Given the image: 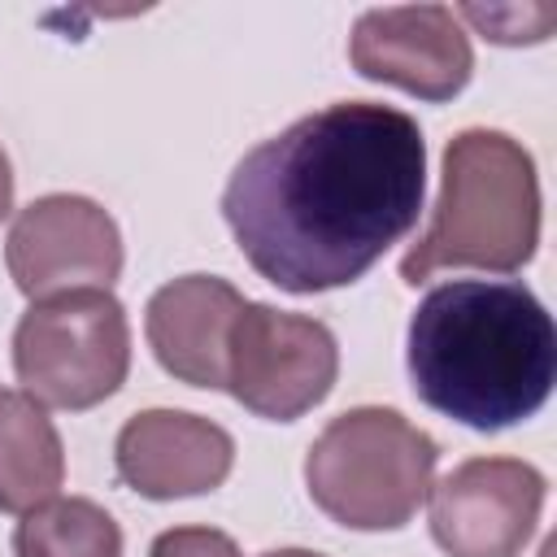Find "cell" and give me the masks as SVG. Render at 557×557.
I'll use <instances>...</instances> for the list:
<instances>
[{
    "mask_svg": "<svg viewBox=\"0 0 557 557\" xmlns=\"http://www.w3.org/2000/svg\"><path fill=\"white\" fill-rule=\"evenodd\" d=\"M426 196V144L405 109L326 104L231 170L222 218L248 265L292 296L357 283L400 244Z\"/></svg>",
    "mask_w": 557,
    "mask_h": 557,
    "instance_id": "6da1fadb",
    "label": "cell"
},
{
    "mask_svg": "<svg viewBox=\"0 0 557 557\" xmlns=\"http://www.w3.org/2000/svg\"><path fill=\"white\" fill-rule=\"evenodd\" d=\"M405 366L426 409L470 431H505L548 400L557 326L522 278H453L418 300Z\"/></svg>",
    "mask_w": 557,
    "mask_h": 557,
    "instance_id": "7a4b0ae2",
    "label": "cell"
},
{
    "mask_svg": "<svg viewBox=\"0 0 557 557\" xmlns=\"http://www.w3.org/2000/svg\"><path fill=\"white\" fill-rule=\"evenodd\" d=\"M535 244L540 178L531 152L505 131L470 126L444 148L431 226L400 257V278L418 287L453 265L509 274L535 257Z\"/></svg>",
    "mask_w": 557,
    "mask_h": 557,
    "instance_id": "3957f363",
    "label": "cell"
},
{
    "mask_svg": "<svg viewBox=\"0 0 557 557\" xmlns=\"http://www.w3.org/2000/svg\"><path fill=\"white\" fill-rule=\"evenodd\" d=\"M440 444L405 413L361 405L322 426L305 453L313 505L348 531H396L431 492Z\"/></svg>",
    "mask_w": 557,
    "mask_h": 557,
    "instance_id": "277c9868",
    "label": "cell"
},
{
    "mask_svg": "<svg viewBox=\"0 0 557 557\" xmlns=\"http://www.w3.org/2000/svg\"><path fill=\"white\" fill-rule=\"evenodd\" d=\"M13 370L44 409H91L131 370V326L113 292H61L35 300L13 331Z\"/></svg>",
    "mask_w": 557,
    "mask_h": 557,
    "instance_id": "5b68a950",
    "label": "cell"
},
{
    "mask_svg": "<svg viewBox=\"0 0 557 557\" xmlns=\"http://www.w3.org/2000/svg\"><path fill=\"white\" fill-rule=\"evenodd\" d=\"M339 374V344L326 322L274 305H244L226 348V392L257 418L296 422L322 405Z\"/></svg>",
    "mask_w": 557,
    "mask_h": 557,
    "instance_id": "8992f818",
    "label": "cell"
},
{
    "mask_svg": "<svg viewBox=\"0 0 557 557\" xmlns=\"http://www.w3.org/2000/svg\"><path fill=\"white\" fill-rule=\"evenodd\" d=\"M4 265L22 296L48 300L61 292H109L122 274V231L104 205L74 191L30 200L4 239Z\"/></svg>",
    "mask_w": 557,
    "mask_h": 557,
    "instance_id": "52a82bcc",
    "label": "cell"
},
{
    "mask_svg": "<svg viewBox=\"0 0 557 557\" xmlns=\"http://www.w3.org/2000/svg\"><path fill=\"white\" fill-rule=\"evenodd\" d=\"M548 483L518 457H470L431 483V535L448 557H518Z\"/></svg>",
    "mask_w": 557,
    "mask_h": 557,
    "instance_id": "ba28073f",
    "label": "cell"
},
{
    "mask_svg": "<svg viewBox=\"0 0 557 557\" xmlns=\"http://www.w3.org/2000/svg\"><path fill=\"white\" fill-rule=\"evenodd\" d=\"M348 61L361 78L400 87L418 100H453L474 74V48L448 4L366 9L348 35Z\"/></svg>",
    "mask_w": 557,
    "mask_h": 557,
    "instance_id": "9c48e42d",
    "label": "cell"
},
{
    "mask_svg": "<svg viewBox=\"0 0 557 557\" xmlns=\"http://www.w3.org/2000/svg\"><path fill=\"white\" fill-rule=\"evenodd\" d=\"M113 461L117 479L148 500L205 496L226 483L235 466V440L200 413L144 409L117 431Z\"/></svg>",
    "mask_w": 557,
    "mask_h": 557,
    "instance_id": "30bf717a",
    "label": "cell"
},
{
    "mask_svg": "<svg viewBox=\"0 0 557 557\" xmlns=\"http://www.w3.org/2000/svg\"><path fill=\"white\" fill-rule=\"evenodd\" d=\"M248 300L218 274H183L152 292L144 309L148 348L187 387L226 392L231 326Z\"/></svg>",
    "mask_w": 557,
    "mask_h": 557,
    "instance_id": "8fae6325",
    "label": "cell"
},
{
    "mask_svg": "<svg viewBox=\"0 0 557 557\" xmlns=\"http://www.w3.org/2000/svg\"><path fill=\"white\" fill-rule=\"evenodd\" d=\"M65 448L48 409L13 387H0V509L26 513L57 496Z\"/></svg>",
    "mask_w": 557,
    "mask_h": 557,
    "instance_id": "7c38bea8",
    "label": "cell"
},
{
    "mask_svg": "<svg viewBox=\"0 0 557 557\" xmlns=\"http://www.w3.org/2000/svg\"><path fill=\"white\" fill-rule=\"evenodd\" d=\"M17 557H122V531L109 509L87 496H52L22 513L13 531Z\"/></svg>",
    "mask_w": 557,
    "mask_h": 557,
    "instance_id": "4fadbf2b",
    "label": "cell"
},
{
    "mask_svg": "<svg viewBox=\"0 0 557 557\" xmlns=\"http://www.w3.org/2000/svg\"><path fill=\"white\" fill-rule=\"evenodd\" d=\"M461 17L474 22L496 44H540L548 39L557 9L553 4H461Z\"/></svg>",
    "mask_w": 557,
    "mask_h": 557,
    "instance_id": "5bb4252c",
    "label": "cell"
},
{
    "mask_svg": "<svg viewBox=\"0 0 557 557\" xmlns=\"http://www.w3.org/2000/svg\"><path fill=\"white\" fill-rule=\"evenodd\" d=\"M148 557H239L235 540L213 527H174L161 531L148 548Z\"/></svg>",
    "mask_w": 557,
    "mask_h": 557,
    "instance_id": "9a60e30c",
    "label": "cell"
},
{
    "mask_svg": "<svg viewBox=\"0 0 557 557\" xmlns=\"http://www.w3.org/2000/svg\"><path fill=\"white\" fill-rule=\"evenodd\" d=\"M13 209V170H9V157L0 148V218Z\"/></svg>",
    "mask_w": 557,
    "mask_h": 557,
    "instance_id": "2e32d148",
    "label": "cell"
},
{
    "mask_svg": "<svg viewBox=\"0 0 557 557\" xmlns=\"http://www.w3.org/2000/svg\"><path fill=\"white\" fill-rule=\"evenodd\" d=\"M261 557H322V553H309V548H270Z\"/></svg>",
    "mask_w": 557,
    "mask_h": 557,
    "instance_id": "e0dca14e",
    "label": "cell"
}]
</instances>
